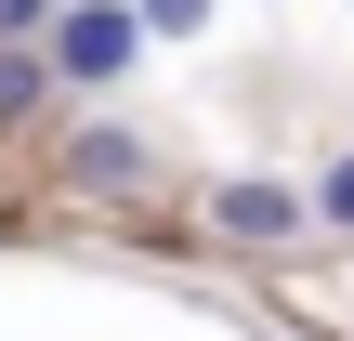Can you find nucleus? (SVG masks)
<instances>
[{
    "label": "nucleus",
    "instance_id": "1",
    "mask_svg": "<svg viewBox=\"0 0 354 341\" xmlns=\"http://www.w3.org/2000/svg\"><path fill=\"white\" fill-rule=\"evenodd\" d=\"M39 53H53V92H105V79H131V53H145V13H131V0H66Z\"/></svg>",
    "mask_w": 354,
    "mask_h": 341
},
{
    "label": "nucleus",
    "instance_id": "2",
    "mask_svg": "<svg viewBox=\"0 0 354 341\" xmlns=\"http://www.w3.org/2000/svg\"><path fill=\"white\" fill-rule=\"evenodd\" d=\"M210 223H223L236 250H289V237L315 223V197H289V184H223V197H210Z\"/></svg>",
    "mask_w": 354,
    "mask_h": 341
},
{
    "label": "nucleus",
    "instance_id": "3",
    "mask_svg": "<svg viewBox=\"0 0 354 341\" xmlns=\"http://www.w3.org/2000/svg\"><path fill=\"white\" fill-rule=\"evenodd\" d=\"M145 171H158L145 131H79V145H66V184H79V197H131Z\"/></svg>",
    "mask_w": 354,
    "mask_h": 341
},
{
    "label": "nucleus",
    "instance_id": "4",
    "mask_svg": "<svg viewBox=\"0 0 354 341\" xmlns=\"http://www.w3.org/2000/svg\"><path fill=\"white\" fill-rule=\"evenodd\" d=\"M53 92V53H26V39H0V118H26Z\"/></svg>",
    "mask_w": 354,
    "mask_h": 341
},
{
    "label": "nucleus",
    "instance_id": "5",
    "mask_svg": "<svg viewBox=\"0 0 354 341\" xmlns=\"http://www.w3.org/2000/svg\"><path fill=\"white\" fill-rule=\"evenodd\" d=\"M131 13H145V39H197L210 26V0H131Z\"/></svg>",
    "mask_w": 354,
    "mask_h": 341
},
{
    "label": "nucleus",
    "instance_id": "6",
    "mask_svg": "<svg viewBox=\"0 0 354 341\" xmlns=\"http://www.w3.org/2000/svg\"><path fill=\"white\" fill-rule=\"evenodd\" d=\"M53 13L66 0H0V39H53Z\"/></svg>",
    "mask_w": 354,
    "mask_h": 341
},
{
    "label": "nucleus",
    "instance_id": "7",
    "mask_svg": "<svg viewBox=\"0 0 354 341\" xmlns=\"http://www.w3.org/2000/svg\"><path fill=\"white\" fill-rule=\"evenodd\" d=\"M315 223H342V237H354V158L328 171V184H315Z\"/></svg>",
    "mask_w": 354,
    "mask_h": 341
}]
</instances>
